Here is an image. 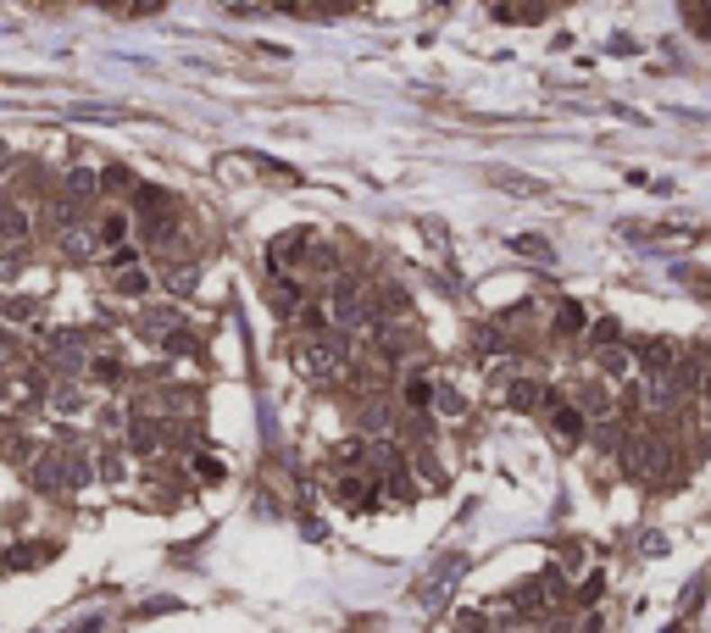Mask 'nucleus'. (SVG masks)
I'll list each match as a JSON object with an SVG mask.
<instances>
[{
  "mask_svg": "<svg viewBox=\"0 0 711 633\" xmlns=\"http://www.w3.org/2000/svg\"><path fill=\"white\" fill-rule=\"evenodd\" d=\"M345 356H350V345L339 339V333H317V339H301V345H295V366H301V373H306L311 384L339 378Z\"/></svg>",
  "mask_w": 711,
  "mask_h": 633,
  "instance_id": "nucleus-1",
  "label": "nucleus"
},
{
  "mask_svg": "<svg viewBox=\"0 0 711 633\" xmlns=\"http://www.w3.org/2000/svg\"><path fill=\"white\" fill-rule=\"evenodd\" d=\"M544 422H551V433L562 445H578V439H590V411L578 406V400H551V406H544Z\"/></svg>",
  "mask_w": 711,
  "mask_h": 633,
  "instance_id": "nucleus-2",
  "label": "nucleus"
},
{
  "mask_svg": "<svg viewBox=\"0 0 711 633\" xmlns=\"http://www.w3.org/2000/svg\"><path fill=\"white\" fill-rule=\"evenodd\" d=\"M634 366H639L644 378L667 384L672 366H678V345H672V339H634Z\"/></svg>",
  "mask_w": 711,
  "mask_h": 633,
  "instance_id": "nucleus-3",
  "label": "nucleus"
},
{
  "mask_svg": "<svg viewBox=\"0 0 711 633\" xmlns=\"http://www.w3.org/2000/svg\"><path fill=\"white\" fill-rule=\"evenodd\" d=\"M122 439H128V456H161V439H167V428H161L150 411H128Z\"/></svg>",
  "mask_w": 711,
  "mask_h": 633,
  "instance_id": "nucleus-4",
  "label": "nucleus"
},
{
  "mask_svg": "<svg viewBox=\"0 0 711 633\" xmlns=\"http://www.w3.org/2000/svg\"><path fill=\"white\" fill-rule=\"evenodd\" d=\"M134 212L128 206H106L101 217H94V250H122L128 245V233H134Z\"/></svg>",
  "mask_w": 711,
  "mask_h": 633,
  "instance_id": "nucleus-5",
  "label": "nucleus"
},
{
  "mask_svg": "<svg viewBox=\"0 0 711 633\" xmlns=\"http://www.w3.org/2000/svg\"><path fill=\"white\" fill-rule=\"evenodd\" d=\"M551 400H556V394L544 389L539 378H511V384H506V406H511V411H544Z\"/></svg>",
  "mask_w": 711,
  "mask_h": 633,
  "instance_id": "nucleus-6",
  "label": "nucleus"
},
{
  "mask_svg": "<svg viewBox=\"0 0 711 633\" xmlns=\"http://www.w3.org/2000/svg\"><path fill=\"white\" fill-rule=\"evenodd\" d=\"M562 600V573H544V578H528L523 589H517V606H528V611H551Z\"/></svg>",
  "mask_w": 711,
  "mask_h": 633,
  "instance_id": "nucleus-7",
  "label": "nucleus"
},
{
  "mask_svg": "<svg viewBox=\"0 0 711 633\" xmlns=\"http://www.w3.org/2000/svg\"><path fill=\"white\" fill-rule=\"evenodd\" d=\"M390 422H395V406H390L383 394H367L362 406H356V428L373 433V439H383V433H390Z\"/></svg>",
  "mask_w": 711,
  "mask_h": 633,
  "instance_id": "nucleus-8",
  "label": "nucleus"
},
{
  "mask_svg": "<svg viewBox=\"0 0 711 633\" xmlns=\"http://www.w3.org/2000/svg\"><path fill=\"white\" fill-rule=\"evenodd\" d=\"M578 406H584L590 417H611L617 411V389H611V378H590V384H578Z\"/></svg>",
  "mask_w": 711,
  "mask_h": 633,
  "instance_id": "nucleus-9",
  "label": "nucleus"
},
{
  "mask_svg": "<svg viewBox=\"0 0 711 633\" xmlns=\"http://www.w3.org/2000/svg\"><path fill=\"white\" fill-rule=\"evenodd\" d=\"M178 328H184V317L173 306H145L140 312V333H145V339H156V345H167Z\"/></svg>",
  "mask_w": 711,
  "mask_h": 633,
  "instance_id": "nucleus-10",
  "label": "nucleus"
},
{
  "mask_svg": "<svg viewBox=\"0 0 711 633\" xmlns=\"http://www.w3.org/2000/svg\"><path fill=\"white\" fill-rule=\"evenodd\" d=\"M267 300H273V312L278 317H295L301 306H306V294H301V284L289 278V273H278V278H267Z\"/></svg>",
  "mask_w": 711,
  "mask_h": 633,
  "instance_id": "nucleus-11",
  "label": "nucleus"
},
{
  "mask_svg": "<svg viewBox=\"0 0 711 633\" xmlns=\"http://www.w3.org/2000/svg\"><path fill=\"white\" fill-rule=\"evenodd\" d=\"M28 233H34V212L12 194L6 200V250H28Z\"/></svg>",
  "mask_w": 711,
  "mask_h": 633,
  "instance_id": "nucleus-12",
  "label": "nucleus"
},
{
  "mask_svg": "<svg viewBox=\"0 0 711 633\" xmlns=\"http://www.w3.org/2000/svg\"><path fill=\"white\" fill-rule=\"evenodd\" d=\"M334 494H339V506H345V511H362L367 500L378 494V478H373V473H362V478H339Z\"/></svg>",
  "mask_w": 711,
  "mask_h": 633,
  "instance_id": "nucleus-13",
  "label": "nucleus"
},
{
  "mask_svg": "<svg viewBox=\"0 0 711 633\" xmlns=\"http://www.w3.org/2000/svg\"><path fill=\"white\" fill-rule=\"evenodd\" d=\"M556 333H562V339H578V333H590V312L578 306V300H562V306H556Z\"/></svg>",
  "mask_w": 711,
  "mask_h": 633,
  "instance_id": "nucleus-14",
  "label": "nucleus"
},
{
  "mask_svg": "<svg viewBox=\"0 0 711 633\" xmlns=\"http://www.w3.org/2000/svg\"><path fill=\"white\" fill-rule=\"evenodd\" d=\"M94 189H101V173H89V167H73V173H68V189H61V194L84 206V200H94Z\"/></svg>",
  "mask_w": 711,
  "mask_h": 633,
  "instance_id": "nucleus-15",
  "label": "nucleus"
},
{
  "mask_svg": "<svg viewBox=\"0 0 711 633\" xmlns=\"http://www.w3.org/2000/svg\"><path fill=\"white\" fill-rule=\"evenodd\" d=\"M400 400H406V411H428V400H439V389H428V378H406Z\"/></svg>",
  "mask_w": 711,
  "mask_h": 633,
  "instance_id": "nucleus-16",
  "label": "nucleus"
},
{
  "mask_svg": "<svg viewBox=\"0 0 711 633\" xmlns=\"http://www.w3.org/2000/svg\"><path fill=\"white\" fill-rule=\"evenodd\" d=\"M56 556V545L45 539V545H34V550H12L6 556V566H12V573H22V566H34V561H50Z\"/></svg>",
  "mask_w": 711,
  "mask_h": 633,
  "instance_id": "nucleus-17",
  "label": "nucleus"
},
{
  "mask_svg": "<svg viewBox=\"0 0 711 633\" xmlns=\"http://www.w3.org/2000/svg\"><path fill=\"white\" fill-rule=\"evenodd\" d=\"M6 450H12L6 461L17 466V473H22V466H28V461H34V445H28V433H22V428H12V439H6Z\"/></svg>",
  "mask_w": 711,
  "mask_h": 633,
  "instance_id": "nucleus-18",
  "label": "nucleus"
},
{
  "mask_svg": "<svg viewBox=\"0 0 711 633\" xmlns=\"http://www.w3.org/2000/svg\"><path fill=\"white\" fill-rule=\"evenodd\" d=\"M89 378H94V384H106V389H112V384H122V361H112V356L89 361Z\"/></svg>",
  "mask_w": 711,
  "mask_h": 633,
  "instance_id": "nucleus-19",
  "label": "nucleus"
},
{
  "mask_svg": "<svg viewBox=\"0 0 711 633\" xmlns=\"http://www.w3.org/2000/svg\"><path fill=\"white\" fill-rule=\"evenodd\" d=\"M562 566H567V573H584V566H590V545H584V539L562 545Z\"/></svg>",
  "mask_w": 711,
  "mask_h": 633,
  "instance_id": "nucleus-20",
  "label": "nucleus"
},
{
  "mask_svg": "<svg viewBox=\"0 0 711 633\" xmlns=\"http://www.w3.org/2000/svg\"><path fill=\"white\" fill-rule=\"evenodd\" d=\"M167 289H173V294H195V267H173V273H167Z\"/></svg>",
  "mask_w": 711,
  "mask_h": 633,
  "instance_id": "nucleus-21",
  "label": "nucleus"
},
{
  "mask_svg": "<svg viewBox=\"0 0 711 633\" xmlns=\"http://www.w3.org/2000/svg\"><path fill=\"white\" fill-rule=\"evenodd\" d=\"M195 473H201L206 484H222V473H229V466H222L217 456H195Z\"/></svg>",
  "mask_w": 711,
  "mask_h": 633,
  "instance_id": "nucleus-22",
  "label": "nucleus"
},
{
  "mask_svg": "<svg viewBox=\"0 0 711 633\" xmlns=\"http://www.w3.org/2000/svg\"><path fill=\"white\" fill-rule=\"evenodd\" d=\"M161 350H167V356H195L201 345H195V339H189V328H178V333H173V339H167V345H161Z\"/></svg>",
  "mask_w": 711,
  "mask_h": 633,
  "instance_id": "nucleus-23",
  "label": "nucleus"
},
{
  "mask_svg": "<svg viewBox=\"0 0 711 633\" xmlns=\"http://www.w3.org/2000/svg\"><path fill=\"white\" fill-rule=\"evenodd\" d=\"M590 339L606 350V345H617V339H623V328H617V322H595V328H590Z\"/></svg>",
  "mask_w": 711,
  "mask_h": 633,
  "instance_id": "nucleus-24",
  "label": "nucleus"
},
{
  "mask_svg": "<svg viewBox=\"0 0 711 633\" xmlns=\"http://www.w3.org/2000/svg\"><path fill=\"white\" fill-rule=\"evenodd\" d=\"M22 317H34V300H22V294H12V300H6V322L17 328Z\"/></svg>",
  "mask_w": 711,
  "mask_h": 633,
  "instance_id": "nucleus-25",
  "label": "nucleus"
},
{
  "mask_svg": "<svg viewBox=\"0 0 711 633\" xmlns=\"http://www.w3.org/2000/svg\"><path fill=\"white\" fill-rule=\"evenodd\" d=\"M101 184H106L112 194H122V189H128V184H134V178H128V173H122V167H106V173H101Z\"/></svg>",
  "mask_w": 711,
  "mask_h": 633,
  "instance_id": "nucleus-26",
  "label": "nucleus"
},
{
  "mask_svg": "<svg viewBox=\"0 0 711 633\" xmlns=\"http://www.w3.org/2000/svg\"><path fill=\"white\" fill-rule=\"evenodd\" d=\"M517 250H523V256H551V245H544V240H517Z\"/></svg>",
  "mask_w": 711,
  "mask_h": 633,
  "instance_id": "nucleus-27",
  "label": "nucleus"
},
{
  "mask_svg": "<svg viewBox=\"0 0 711 633\" xmlns=\"http://www.w3.org/2000/svg\"><path fill=\"white\" fill-rule=\"evenodd\" d=\"M128 12H134V17H150V12H161V0H128Z\"/></svg>",
  "mask_w": 711,
  "mask_h": 633,
  "instance_id": "nucleus-28",
  "label": "nucleus"
},
{
  "mask_svg": "<svg viewBox=\"0 0 711 633\" xmlns=\"http://www.w3.org/2000/svg\"><path fill=\"white\" fill-rule=\"evenodd\" d=\"M456 633H483V617H456Z\"/></svg>",
  "mask_w": 711,
  "mask_h": 633,
  "instance_id": "nucleus-29",
  "label": "nucleus"
},
{
  "mask_svg": "<svg viewBox=\"0 0 711 633\" xmlns=\"http://www.w3.org/2000/svg\"><path fill=\"white\" fill-rule=\"evenodd\" d=\"M700 406H706V422H711V373H706V384H700Z\"/></svg>",
  "mask_w": 711,
  "mask_h": 633,
  "instance_id": "nucleus-30",
  "label": "nucleus"
},
{
  "mask_svg": "<svg viewBox=\"0 0 711 633\" xmlns=\"http://www.w3.org/2000/svg\"><path fill=\"white\" fill-rule=\"evenodd\" d=\"M94 6H128V0H94Z\"/></svg>",
  "mask_w": 711,
  "mask_h": 633,
  "instance_id": "nucleus-31",
  "label": "nucleus"
}]
</instances>
